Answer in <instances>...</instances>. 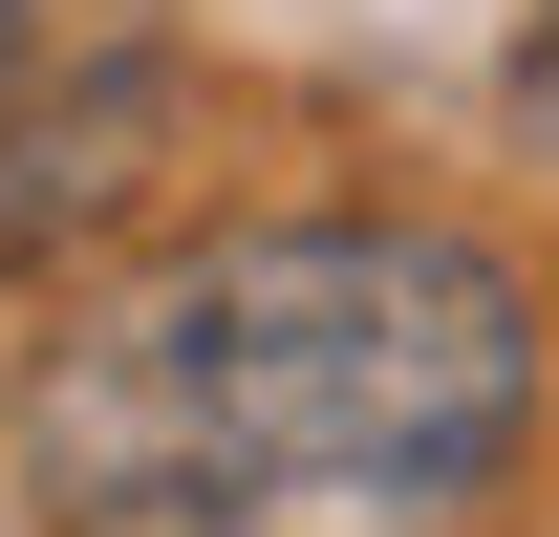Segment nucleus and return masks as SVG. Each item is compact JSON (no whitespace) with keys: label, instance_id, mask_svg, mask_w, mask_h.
<instances>
[{"label":"nucleus","instance_id":"f257e3e1","mask_svg":"<svg viewBox=\"0 0 559 537\" xmlns=\"http://www.w3.org/2000/svg\"><path fill=\"white\" fill-rule=\"evenodd\" d=\"M538 323L430 215H237L22 366V494L66 537H388L495 494Z\"/></svg>","mask_w":559,"mask_h":537},{"label":"nucleus","instance_id":"f03ea898","mask_svg":"<svg viewBox=\"0 0 559 537\" xmlns=\"http://www.w3.org/2000/svg\"><path fill=\"white\" fill-rule=\"evenodd\" d=\"M173 151V22L151 0H0V279L130 215Z\"/></svg>","mask_w":559,"mask_h":537},{"label":"nucleus","instance_id":"7ed1b4c3","mask_svg":"<svg viewBox=\"0 0 559 537\" xmlns=\"http://www.w3.org/2000/svg\"><path fill=\"white\" fill-rule=\"evenodd\" d=\"M538 130H559V44H538Z\"/></svg>","mask_w":559,"mask_h":537}]
</instances>
